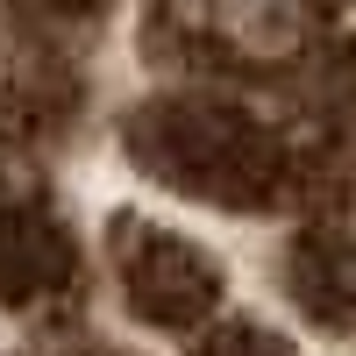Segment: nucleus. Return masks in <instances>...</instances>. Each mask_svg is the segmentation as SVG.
Returning <instances> with one entry per match:
<instances>
[{"label": "nucleus", "mask_w": 356, "mask_h": 356, "mask_svg": "<svg viewBox=\"0 0 356 356\" xmlns=\"http://www.w3.org/2000/svg\"><path fill=\"white\" fill-rule=\"evenodd\" d=\"M79 278V243L43 200L0 193V307H43Z\"/></svg>", "instance_id": "obj_3"}, {"label": "nucleus", "mask_w": 356, "mask_h": 356, "mask_svg": "<svg viewBox=\"0 0 356 356\" xmlns=\"http://www.w3.org/2000/svg\"><path fill=\"white\" fill-rule=\"evenodd\" d=\"M114 285H122L129 314L150 321V328H207L221 307L214 257L164 221H122L114 228Z\"/></svg>", "instance_id": "obj_2"}, {"label": "nucleus", "mask_w": 356, "mask_h": 356, "mask_svg": "<svg viewBox=\"0 0 356 356\" xmlns=\"http://www.w3.org/2000/svg\"><path fill=\"white\" fill-rule=\"evenodd\" d=\"M129 150L171 193L228 207V214H264L292 186L285 143L257 114L228 107V100H157V107H143L136 129H129Z\"/></svg>", "instance_id": "obj_1"}, {"label": "nucleus", "mask_w": 356, "mask_h": 356, "mask_svg": "<svg viewBox=\"0 0 356 356\" xmlns=\"http://www.w3.org/2000/svg\"><path fill=\"white\" fill-rule=\"evenodd\" d=\"M193 356H292V342L257 321H214V328H200Z\"/></svg>", "instance_id": "obj_5"}, {"label": "nucleus", "mask_w": 356, "mask_h": 356, "mask_svg": "<svg viewBox=\"0 0 356 356\" xmlns=\"http://www.w3.org/2000/svg\"><path fill=\"white\" fill-rule=\"evenodd\" d=\"M285 285L321 328H356V200L314 214L285 250Z\"/></svg>", "instance_id": "obj_4"}]
</instances>
